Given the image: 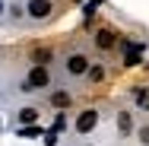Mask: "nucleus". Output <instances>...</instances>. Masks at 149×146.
<instances>
[{
    "label": "nucleus",
    "instance_id": "obj_1",
    "mask_svg": "<svg viewBox=\"0 0 149 146\" xmlns=\"http://www.w3.org/2000/svg\"><path fill=\"white\" fill-rule=\"evenodd\" d=\"M45 86H51V73H48V67H32V73L26 76V86L22 89H45Z\"/></svg>",
    "mask_w": 149,
    "mask_h": 146
},
{
    "label": "nucleus",
    "instance_id": "obj_2",
    "mask_svg": "<svg viewBox=\"0 0 149 146\" xmlns=\"http://www.w3.org/2000/svg\"><path fill=\"white\" fill-rule=\"evenodd\" d=\"M51 0H29V16L32 19H48L51 16Z\"/></svg>",
    "mask_w": 149,
    "mask_h": 146
},
{
    "label": "nucleus",
    "instance_id": "obj_3",
    "mask_svg": "<svg viewBox=\"0 0 149 146\" xmlns=\"http://www.w3.org/2000/svg\"><path fill=\"white\" fill-rule=\"evenodd\" d=\"M67 73H73V76L89 73V60L83 57V54H70V60H67Z\"/></svg>",
    "mask_w": 149,
    "mask_h": 146
},
{
    "label": "nucleus",
    "instance_id": "obj_4",
    "mask_svg": "<svg viewBox=\"0 0 149 146\" xmlns=\"http://www.w3.org/2000/svg\"><path fill=\"white\" fill-rule=\"evenodd\" d=\"M95 121H98V111H83V115L76 117V130H79V133H89L92 127H95Z\"/></svg>",
    "mask_w": 149,
    "mask_h": 146
},
{
    "label": "nucleus",
    "instance_id": "obj_5",
    "mask_svg": "<svg viewBox=\"0 0 149 146\" xmlns=\"http://www.w3.org/2000/svg\"><path fill=\"white\" fill-rule=\"evenodd\" d=\"M95 45H98V48H105V51H108V48H114V32H111V29H98Z\"/></svg>",
    "mask_w": 149,
    "mask_h": 146
},
{
    "label": "nucleus",
    "instance_id": "obj_6",
    "mask_svg": "<svg viewBox=\"0 0 149 146\" xmlns=\"http://www.w3.org/2000/svg\"><path fill=\"white\" fill-rule=\"evenodd\" d=\"M32 60H35V67H45V60H51V51L35 48V51H32Z\"/></svg>",
    "mask_w": 149,
    "mask_h": 146
},
{
    "label": "nucleus",
    "instance_id": "obj_7",
    "mask_svg": "<svg viewBox=\"0 0 149 146\" xmlns=\"http://www.w3.org/2000/svg\"><path fill=\"white\" fill-rule=\"evenodd\" d=\"M51 102H54L57 108H67V105H70V95H67V92H54V95H51Z\"/></svg>",
    "mask_w": 149,
    "mask_h": 146
},
{
    "label": "nucleus",
    "instance_id": "obj_8",
    "mask_svg": "<svg viewBox=\"0 0 149 146\" xmlns=\"http://www.w3.org/2000/svg\"><path fill=\"white\" fill-rule=\"evenodd\" d=\"M35 117H38V111H35V108H22V111H19V121H22V124H32Z\"/></svg>",
    "mask_w": 149,
    "mask_h": 146
},
{
    "label": "nucleus",
    "instance_id": "obj_9",
    "mask_svg": "<svg viewBox=\"0 0 149 146\" xmlns=\"http://www.w3.org/2000/svg\"><path fill=\"white\" fill-rule=\"evenodd\" d=\"M89 80H92V83H102V80H105V70H102L98 64H95V67H89Z\"/></svg>",
    "mask_w": 149,
    "mask_h": 146
},
{
    "label": "nucleus",
    "instance_id": "obj_10",
    "mask_svg": "<svg viewBox=\"0 0 149 146\" xmlns=\"http://www.w3.org/2000/svg\"><path fill=\"white\" fill-rule=\"evenodd\" d=\"M118 124H120V130H130V115H120Z\"/></svg>",
    "mask_w": 149,
    "mask_h": 146
},
{
    "label": "nucleus",
    "instance_id": "obj_11",
    "mask_svg": "<svg viewBox=\"0 0 149 146\" xmlns=\"http://www.w3.org/2000/svg\"><path fill=\"white\" fill-rule=\"evenodd\" d=\"M19 137H38V127H26V130H19Z\"/></svg>",
    "mask_w": 149,
    "mask_h": 146
},
{
    "label": "nucleus",
    "instance_id": "obj_12",
    "mask_svg": "<svg viewBox=\"0 0 149 146\" xmlns=\"http://www.w3.org/2000/svg\"><path fill=\"white\" fill-rule=\"evenodd\" d=\"M140 140H143V143H149V127H143V130H140Z\"/></svg>",
    "mask_w": 149,
    "mask_h": 146
},
{
    "label": "nucleus",
    "instance_id": "obj_13",
    "mask_svg": "<svg viewBox=\"0 0 149 146\" xmlns=\"http://www.w3.org/2000/svg\"><path fill=\"white\" fill-rule=\"evenodd\" d=\"M0 13H3V3H0Z\"/></svg>",
    "mask_w": 149,
    "mask_h": 146
}]
</instances>
